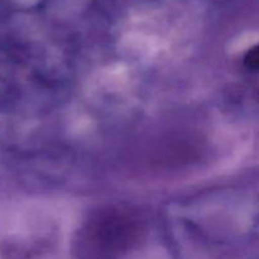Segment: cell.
<instances>
[{
    "mask_svg": "<svg viewBox=\"0 0 259 259\" xmlns=\"http://www.w3.org/2000/svg\"><path fill=\"white\" fill-rule=\"evenodd\" d=\"M245 65L253 70H259V45L253 47L245 56Z\"/></svg>",
    "mask_w": 259,
    "mask_h": 259,
    "instance_id": "obj_1",
    "label": "cell"
}]
</instances>
